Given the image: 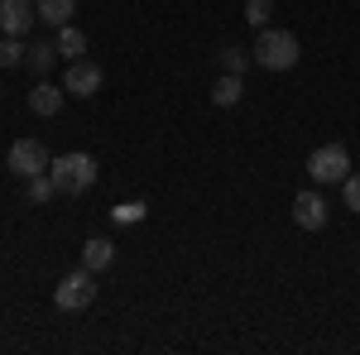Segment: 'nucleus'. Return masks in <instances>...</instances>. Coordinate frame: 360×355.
<instances>
[{
  "mask_svg": "<svg viewBox=\"0 0 360 355\" xmlns=\"http://www.w3.org/2000/svg\"><path fill=\"white\" fill-rule=\"evenodd\" d=\"M250 53H255L259 67H269V72H288L298 63V39L288 29H259V39H255Z\"/></svg>",
  "mask_w": 360,
  "mask_h": 355,
  "instance_id": "1",
  "label": "nucleus"
},
{
  "mask_svg": "<svg viewBox=\"0 0 360 355\" xmlns=\"http://www.w3.org/2000/svg\"><path fill=\"white\" fill-rule=\"evenodd\" d=\"M49 178H53V188L63 197H77V192H86L96 183V164H91V154H63V159L49 164Z\"/></svg>",
  "mask_w": 360,
  "mask_h": 355,
  "instance_id": "2",
  "label": "nucleus"
},
{
  "mask_svg": "<svg viewBox=\"0 0 360 355\" xmlns=\"http://www.w3.org/2000/svg\"><path fill=\"white\" fill-rule=\"evenodd\" d=\"M91 298H96V283H91L86 264L77 273H68V278H58V288H53V302L63 312H82V307H91Z\"/></svg>",
  "mask_w": 360,
  "mask_h": 355,
  "instance_id": "3",
  "label": "nucleus"
},
{
  "mask_svg": "<svg viewBox=\"0 0 360 355\" xmlns=\"http://www.w3.org/2000/svg\"><path fill=\"white\" fill-rule=\"evenodd\" d=\"M307 173H312L317 183H346V173H351V154H346V144H322V149H312Z\"/></svg>",
  "mask_w": 360,
  "mask_h": 355,
  "instance_id": "4",
  "label": "nucleus"
},
{
  "mask_svg": "<svg viewBox=\"0 0 360 355\" xmlns=\"http://www.w3.org/2000/svg\"><path fill=\"white\" fill-rule=\"evenodd\" d=\"M10 168L20 178H34V173H49V149L39 139H15L10 144Z\"/></svg>",
  "mask_w": 360,
  "mask_h": 355,
  "instance_id": "5",
  "label": "nucleus"
},
{
  "mask_svg": "<svg viewBox=\"0 0 360 355\" xmlns=\"http://www.w3.org/2000/svg\"><path fill=\"white\" fill-rule=\"evenodd\" d=\"M34 20H39V10L29 0H0V29L10 39H25L29 29H34Z\"/></svg>",
  "mask_w": 360,
  "mask_h": 355,
  "instance_id": "6",
  "label": "nucleus"
},
{
  "mask_svg": "<svg viewBox=\"0 0 360 355\" xmlns=\"http://www.w3.org/2000/svg\"><path fill=\"white\" fill-rule=\"evenodd\" d=\"M63 86H68V96H96L101 91V67L96 63H86V58H77L72 67H68V77H63Z\"/></svg>",
  "mask_w": 360,
  "mask_h": 355,
  "instance_id": "7",
  "label": "nucleus"
},
{
  "mask_svg": "<svg viewBox=\"0 0 360 355\" xmlns=\"http://www.w3.org/2000/svg\"><path fill=\"white\" fill-rule=\"evenodd\" d=\"M293 221H298L303 231H322V226H327V202H322L317 192H298V197H293Z\"/></svg>",
  "mask_w": 360,
  "mask_h": 355,
  "instance_id": "8",
  "label": "nucleus"
},
{
  "mask_svg": "<svg viewBox=\"0 0 360 355\" xmlns=\"http://www.w3.org/2000/svg\"><path fill=\"white\" fill-rule=\"evenodd\" d=\"M63 101H68V86H53V82H39L34 91H29L34 115H58V110H63Z\"/></svg>",
  "mask_w": 360,
  "mask_h": 355,
  "instance_id": "9",
  "label": "nucleus"
},
{
  "mask_svg": "<svg viewBox=\"0 0 360 355\" xmlns=\"http://www.w3.org/2000/svg\"><path fill=\"white\" fill-rule=\"evenodd\" d=\"M34 10H39V20H44V25L63 29V25H72V15H77V0H39Z\"/></svg>",
  "mask_w": 360,
  "mask_h": 355,
  "instance_id": "10",
  "label": "nucleus"
},
{
  "mask_svg": "<svg viewBox=\"0 0 360 355\" xmlns=\"http://www.w3.org/2000/svg\"><path fill=\"white\" fill-rule=\"evenodd\" d=\"M82 264L91 273L111 269V264H115V245H111V240H101V235H96V240H86V245H82Z\"/></svg>",
  "mask_w": 360,
  "mask_h": 355,
  "instance_id": "11",
  "label": "nucleus"
},
{
  "mask_svg": "<svg viewBox=\"0 0 360 355\" xmlns=\"http://www.w3.org/2000/svg\"><path fill=\"white\" fill-rule=\"evenodd\" d=\"M240 96H245V82H240L236 72H221V77L212 82V101H217V106H236Z\"/></svg>",
  "mask_w": 360,
  "mask_h": 355,
  "instance_id": "12",
  "label": "nucleus"
},
{
  "mask_svg": "<svg viewBox=\"0 0 360 355\" xmlns=\"http://www.w3.org/2000/svg\"><path fill=\"white\" fill-rule=\"evenodd\" d=\"M82 53H86V34H82V29H72V25H63V29H58V58L77 63Z\"/></svg>",
  "mask_w": 360,
  "mask_h": 355,
  "instance_id": "13",
  "label": "nucleus"
},
{
  "mask_svg": "<svg viewBox=\"0 0 360 355\" xmlns=\"http://www.w3.org/2000/svg\"><path fill=\"white\" fill-rule=\"evenodd\" d=\"M53 58H58V44H34V49L25 53V63L34 67V72H49V67H53Z\"/></svg>",
  "mask_w": 360,
  "mask_h": 355,
  "instance_id": "14",
  "label": "nucleus"
},
{
  "mask_svg": "<svg viewBox=\"0 0 360 355\" xmlns=\"http://www.w3.org/2000/svg\"><path fill=\"white\" fill-rule=\"evenodd\" d=\"M25 53H29L25 44L5 34V44H0V67H20V63H25Z\"/></svg>",
  "mask_w": 360,
  "mask_h": 355,
  "instance_id": "15",
  "label": "nucleus"
},
{
  "mask_svg": "<svg viewBox=\"0 0 360 355\" xmlns=\"http://www.w3.org/2000/svg\"><path fill=\"white\" fill-rule=\"evenodd\" d=\"M53 178H49V173H34V178H29V202H49V197H53Z\"/></svg>",
  "mask_w": 360,
  "mask_h": 355,
  "instance_id": "16",
  "label": "nucleus"
},
{
  "mask_svg": "<svg viewBox=\"0 0 360 355\" xmlns=\"http://www.w3.org/2000/svg\"><path fill=\"white\" fill-rule=\"evenodd\" d=\"M269 10H274L269 0H250V5H245V20H250L255 29H264V25H269Z\"/></svg>",
  "mask_w": 360,
  "mask_h": 355,
  "instance_id": "17",
  "label": "nucleus"
},
{
  "mask_svg": "<svg viewBox=\"0 0 360 355\" xmlns=\"http://www.w3.org/2000/svg\"><path fill=\"white\" fill-rule=\"evenodd\" d=\"M221 72H236V77H240V72H245V53H240V49H221Z\"/></svg>",
  "mask_w": 360,
  "mask_h": 355,
  "instance_id": "18",
  "label": "nucleus"
},
{
  "mask_svg": "<svg viewBox=\"0 0 360 355\" xmlns=\"http://www.w3.org/2000/svg\"><path fill=\"white\" fill-rule=\"evenodd\" d=\"M341 188H346V207L360 217V173H346V183H341Z\"/></svg>",
  "mask_w": 360,
  "mask_h": 355,
  "instance_id": "19",
  "label": "nucleus"
},
{
  "mask_svg": "<svg viewBox=\"0 0 360 355\" xmlns=\"http://www.w3.org/2000/svg\"><path fill=\"white\" fill-rule=\"evenodd\" d=\"M144 217V202H125V207H115V221H139Z\"/></svg>",
  "mask_w": 360,
  "mask_h": 355,
  "instance_id": "20",
  "label": "nucleus"
}]
</instances>
